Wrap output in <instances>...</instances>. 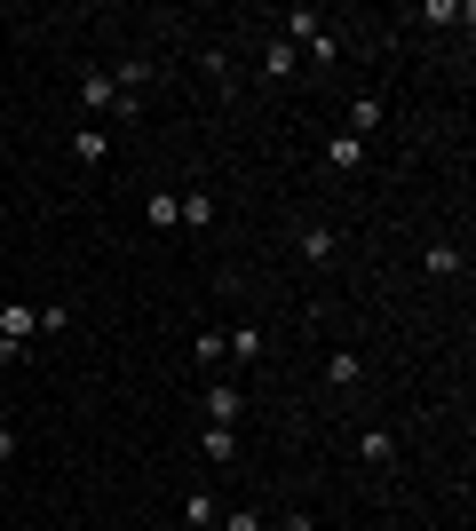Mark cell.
<instances>
[{
	"mask_svg": "<svg viewBox=\"0 0 476 531\" xmlns=\"http://www.w3.org/2000/svg\"><path fill=\"white\" fill-rule=\"evenodd\" d=\"M207 460H238V428H215V421H207Z\"/></svg>",
	"mask_w": 476,
	"mask_h": 531,
	"instance_id": "5bb4252c",
	"label": "cell"
},
{
	"mask_svg": "<svg viewBox=\"0 0 476 531\" xmlns=\"http://www.w3.org/2000/svg\"><path fill=\"white\" fill-rule=\"evenodd\" d=\"M183 222H191V230H207V222H215V199H207V191H191V199H183Z\"/></svg>",
	"mask_w": 476,
	"mask_h": 531,
	"instance_id": "9a60e30c",
	"label": "cell"
},
{
	"mask_svg": "<svg viewBox=\"0 0 476 531\" xmlns=\"http://www.w3.org/2000/svg\"><path fill=\"white\" fill-rule=\"evenodd\" d=\"M215 531H262V516H254V508H238V516H223Z\"/></svg>",
	"mask_w": 476,
	"mask_h": 531,
	"instance_id": "ac0fdd59",
	"label": "cell"
},
{
	"mask_svg": "<svg viewBox=\"0 0 476 531\" xmlns=\"http://www.w3.org/2000/svg\"><path fill=\"white\" fill-rule=\"evenodd\" d=\"M326 159L350 175V167H365V143H357V135H334V143H326Z\"/></svg>",
	"mask_w": 476,
	"mask_h": 531,
	"instance_id": "8fae6325",
	"label": "cell"
},
{
	"mask_svg": "<svg viewBox=\"0 0 476 531\" xmlns=\"http://www.w3.org/2000/svg\"><path fill=\"white\" fill-rule=\"evenodd\" d=\"M72 151H80V167H104V159H112V135H96V127H80V143H72Z\"/></svg>",
	"mask_w": 476,
	"mask_h": 531,
	"instance_id": "ba28073f",
	"label": "cell"
},
{
	"mask_svg": "<svg viewBox=\"0 0 476 531\" xmlns=\"http://www.w3.org/2000/svg\"><path fill=\"white\" fill-rule=\"evenodd\" d=\"M286 72H294V48L270 40V48H262V80H286Z\"/></svg>",
	"mask_w": 476,
	"mask_h": 531,
	"instance_id": "4fadbf2b",
	"label": "cell"
},
{
	"mask_svg": "<svg viewBox=\"0 0 476 531\" xmlns=\"http://www.w3.org/2000/svg\"><path fill=\"white\" fill-rule=\"evenodd\" d=\"M278 32H286V48H294V40H302V48H318V40H326V32H318V8H286V16H278Z\"/></svg>",
	"mask_w": 476,
	"mask_h": 531,
	"instance_id": "3957f363",
	"label": "cell"
},
{
	"mask_svg": "<svg viewBox=\"0 0 476 531\" xmlns=\"http://www.w3.org/2000/svg\"><path fill=\"white\" fill-rule=\"evenodd\" d=\"M278 531H318V524H310V508H294V516H286Z\"/></svg>",
	"mask_w": 476,
	"mask_h": 531,
	"instance_id": "d6986e66",
	"label": "cell"
},
{
	"mask_svg": "<svg viewBox=\"0 0 476 531\" xmlns=\"http://www.w3.org/2000/svg\"><path fill=\"white\" fill-rule=\"evenodd\" d=\"M326 381H334V389H357V381H365V357H357V349H334V357H326Z\"/></svg>",
	"mask_w": 476,
	"mask_h": 531,
	"instance_id": "8992f818",
	"label": "cell"
},
{
	"mask_svg": "<svg viewBox=\"0 0 476 531\" xmlns=\"http://www.w3.org/2000/svg\"><path fill=\"white\" fill-rule=\"evenodd\" d=\"M302 262H334V230H326V222L302 230Z\"/></svg>",
	"mask_w": 476,
	"mask_h": 531,
	"instance_id": "9c48e42d",
	"label": "cell"
},
{
	"mask_svg": "<svg viewBox=\"0 0 476 531\" xmlns=\"http://www.w3.org/2000/svg\"><path fill=\"white\" fill-rule=\"evenodd\" d=\"M238 413H246V397H238L231 381H215V389H207V421H215V428H238Z\"/></svg>",
	"mask_w": 476,
	"mask_h": 531,
	"instance_id": "7a4b0ae2",
	"label": "cell"
},
{
	"mask_svg": "<svg viewBox=\"0 0 476 531\" xmlns=\"http://www.w3.org/2000/svg\"><path fill=\"white\" fill-rule=\"evenodd\" d=\"M191 349H199V365H207V373H215V365H223V357H231V349H223V333H199V341H191Z\"/></svg>",
	"mask_w": 476,
	"mask_h": 531,
	"instance_id": "e0dca14e",
	"label": "cell"
},
{
	"mask_svg": "<svg viewBox=\"0 0 476 531\" xmlns=\"http://www.w3.org/2000/svg\"><path fill=\"white\" fill-rule=\"evenodd\" d=\"M143 222H151V230H175V222H183V199H175V191H151V199H143Z\"/></svg>",
	"mask_w": 476,
	"mask_h": 531,
	"instance_id": "5b68a950",
	"label": "cell"
},
{
	"mask_svg": "<svg viewBox=\"0 0 476 531\" xmlns=\"http://www.w3.org/2000/svg\"><path fill=\"white\" fill-rule=\"evenodd\" d=\"M32 333H40V310L8 302V310H0V365H16V357L32 349Z\"/></svg>",
	"mask_w": 476,
	"mask_h": 531,
	"instance_id": "6da1fadb",
	"label": "cell"
},
{
	"mask_svg": "<svg viewBox=\"0 0 476 531\" xmlns=\"http://www.w3.org/2000/svg\"><path fill=\"white\" fill-rule=\"evenodd\" d=\"M350 119H357V143H365V127H381V96H357Z\"/></svg>",
	"mask_w": 476,
	"mask_h": 531,
	"instance_id": "2e32d148",
	"label": "cell"
},
{
	"mask_svg": "<svg viewBox=\"0 0 476 531\" xmlns=\"http://www.w3.org/2000/svg\"><path fill=\"white\" fill-rule=\"evenodd\" d=\"M223 349H231V357H262V325H231Z\"/></svg>",
	"mask_w": 476,
	"mask_h": 531,
	"instance_id": "7c38bea8",
	"label": "cell"
},
{
	"mask_svg": "<svg viewBox=\"0 0 476 531\" xmlns=\"http://www.w3.org/2000/svg\"><path fill=\"white\" fill-rule=\"evenodd\" d=\"M357 452H365V468H389V460H397V436H389V428H365Z\"/></svg>",
	"mask_w": 476,
	"mask_h": 531,
	"instance_id": "52a82bcc",
	"label": "cell"
},
{
	"mask_svg": "<svg viewBox=\"0 0 476 531\" xmlns=\"http://www.w3.org/2000/svg\"><path fill=\"white\" fill-rule=\"evenodd\" d=\"M183 524H191V531H215L223 516H215V500H207V492H191V500H183Z\"/></svg>",
	"mask_w": 476,
	"mask_h": 531,
	"instance_id": "30bf717a",
	"label": "cell"
},
{
	"mask_svg": "<svg viewBox=\"0 0 476 531\" xmlns=\"http://www.w3.org/2000/svg\"><path fill=\"white\" fill-rule=\"evenodd\" d=\"M80 104H88V111H112V104H127V96L112 88V72H88V80H80ZM127 111H135V104H127Z\"/></svg>",
	"mask_w": 476,
	"mask_h": 531,
	"instance_id": "277c9868",
	"label": "cell"
}]
</instances>
